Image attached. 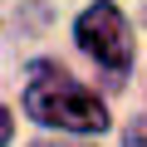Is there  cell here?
<instances>
[{
    "mask_svg": "<svg viewBox=\"0 0 147 147\" xmlns=\"http://www.w3.org/2000/svg\"><path fill=\"white\" fill-rule=\"evenodd\" d=\"M34 147H59V142H34ZM74 147H88V142H74Z\"/></svg>",
    "mask_w": 147,
    "mask_h": 147,
    "instance_id": "5b68a950",
    "label": "cell"
},
{
    "mask_svg": "<svg viewBox=\"0 0 147 147\" xmlns=\"http://www.w3.org/2000/svg\"><path fill=\"white\" fill-rule=\"evenodd\" d=\"M25 113L44 127H59V132H79V137H93L108 127V108L98 103V93H88L84 84H74L69 74L49 59L30 64V84H25Z\"/></svg>",
    "mask_w": 147,
    "mask_h": 147,
    "instance_id": "6da1fadb",
    "label": "cell"
},
{
    "mask_svg": "<svg viewBox=\"0 0 147 147\" xmlns=\"http://www.w3.org/2000/svg\"><path fill=\"white\" fill-rule=\"evenodd\" d=\"M74 39L88 59H98L108 74H127L132 69V30L123 20V10L113 0H93V5L74 20Z\"/></svg>",
    "mask_w": 147,
    "mask_h": 147,
    "instance_id": "7a4b0ae2",
    "label": "cell"
},
{
    "mask_svg": "<svg viewBox=\"0 0 147 147\" xmlns=\"http://www.w3.org/2000/svg\"><path fill=\"white\" fill-rule=\"evenodd\" d=\"M10 137H15V118L10 108H0V147H10Z\"/></svg>",
    "mask_w": 147,
    "mask_h": 147,
    "instance_id": "277c9868",
    "label": "cell"
},
{
    "mask_svg": "<svg viewBox=\"0 0 147 147\" xmlns=\"http://www.w3.org/2000/svg\"><path fill=\"white\" fill-rule=\"evenodd\" d=\"M123 147H147V118H137V123L123 132Z\"/></svg>",
    "mask_w": 147,
    "mask_h": 147,
    "instance_id": "3957f363",
    "label": "cell"
}]
</instances>
